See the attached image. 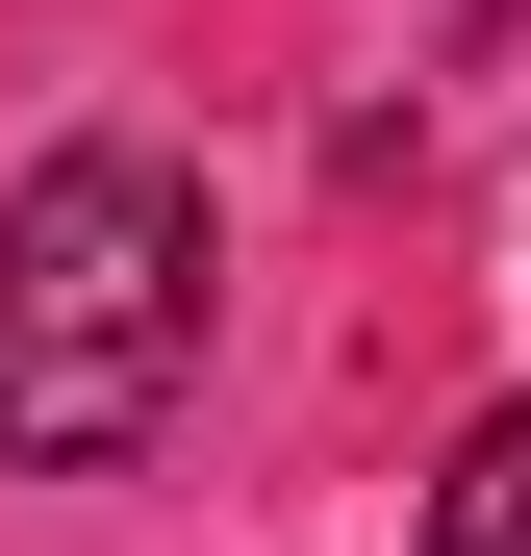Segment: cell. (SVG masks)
Here are the masks:
<instances>
[{
    "mask_svg": "<svg viewBox=\"0 0 531 556\" xmlns=\"http://www.w3.org/2000/svg\"><path fill=\"white\" fill-rule=\"evenodd\" d=\"M203 380V177L76 127L26 203H0V481H76V455H152Z\"/></svg>",
    "mask_w": 531,
    "mask_h": 556,
    "instance_id": "cell-1",
    "label": "cell"
},
{
    "mask_svg": "<svg viewBox=\"0 0 531 556\" xmlns=\"http://www.w3.org/2000/svg\"><path fill=\"white\" fill-rule=\"evenodd\" d=\"M430 556H531V405L456 430V481H430Z\"/></svg>",
    "mask_w": 531,
    "mask_h": 556,
    "instance_id": "cell-2",
    "label": "cell"
}]
</instances>
